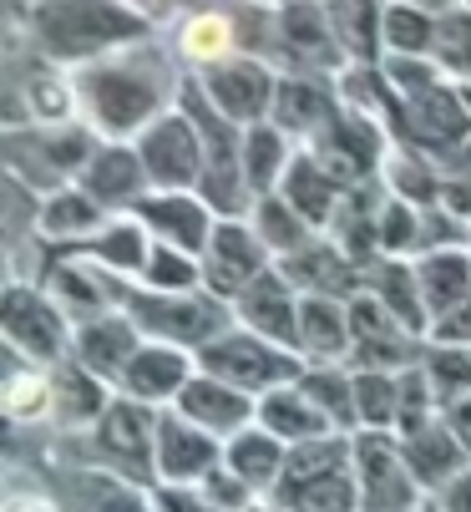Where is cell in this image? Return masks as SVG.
Masks as SVG:
<instances>
[{"mask_svg":"<svg viewBox=\"0 0 471 512\" xmlns=\"http://www.w3.org/2000/svg\"><path fill=\"white\" fill-rule=\"evenodd\" d=\"M178 61L147 41H132L122 51H107L87 66H71V87H76V117L92 122L102 137L132 142L147 122H157L168 107L183 97Z\"/></svg>","mask_w":471,"mask_h":512,"instance_id":"6da1fadb","label":"cell"},{"mask_svg":"<svg viewBox=\"0 0 471 512\" xmlns=\"http://www.w3.org/2000/svg\"><path fill=\"white\" fill-rule=\"evenodd\" d=\"M26 21L36 51L56 66H87L152 36V16L137 0H36Z\"/></svg>","mask_w":471,"mask_h":512,"instance_id":"7a4b0ae2","label":"cell"},{"mask_svg":"<svg viewBox=\"0 0 471 512\" xmlns=\"http://www.w3.org/2000/svg\"><path fill=\"white\" fill-rule=\"evenodd\" d=\"M97 148H102V132L82 117L31 122V127L6 132V168H11V178H21L26 188H36L46 198L82 178V168L92 163Z\"/></svg>","mask_w":471,"mask_h":512,"instance_id":"3957f363","label":"cell"},{"mask_svg":"<svg viewBox=\"0 0 471 512\" xmlns=\"http://www.w3.org/2000/svg\"><path fill=\"white\" fill-rule=\"evenodd\" d=\"M122 305L142 325L147 340H168V345H183L193 355L233 325V305L218 300L208 284L203 289H147V284L132 279Z\"/></svg>","mask_w":471,"mask_h":512,"instance_id":"277c9868","label":"cell"},{"mask_svg":"<svg viewBox=\"0 0 471 512\" xmlns=\"http://www.w3.org/2000/svg\"><path fill=\"white\" fill-rule=\"evenodd\" d=\"M304 365H309V360H304L299 350H289V345H279V340H269V335H254V330H244L239 320H233L223 335H213V340L198 350V371L223 376V381L244 386V391H254V396L299 381Z\"/></svg>","mask_w":471,"mask_h":512,"instance_id":"5b68a950","label":"cell"},{"mask_svg":"<svg viewBox=\"0 0 471 512\" xmlns=\"http://www.w3.org/2000/svg\"><path fill=\"white\" fill-rule=\"evenodd\" d=\"M350 462L360 482V512H416L426 502V487L416 482L406 462L401 431H390V426L350 431Z\"/></svg>","mask_w":471,"mask_h":512,"instance_id":"8992f818","label":"cell"},{"mask_svg":"<svg viewBox=\"0 0 471 512\" xmlns=\"http://www.w3.org/2000/svg\"><path fill=\"white\" fill-rule=\"evenodd\" d=\"M0 335H6L11 360L56 365V360L71 355V335H76V325L61 315V305L41 289V279H21V274H11L6 295H0Z\"/></svg>","mask_w":471,"mask_h":512,"instance_id":"52a82bcc","label":"cell"},{"mask_svg":"<svg viewBox=\"0 0 471 512\" xmlns=\"http://www.w3.org/2000/svg\"><path fill=\"white\" fill-rule=\"evenodd\" d=\"M390 137L411 142V148L431 153L436 163L471 153V97L456 77L426 87L421 97H401L396 117H390Z\"/></svg>","mask_w":471,"mask_h":512,"instance_id":"ba28073f","label":"cell"},{"mask_svg":"<svg viewBox=\"0 0 471 512\" xmlns=\"http://www.w3.org/2000/svg\"><path fill=\"white\" fill-rule=\"evenodd\" d=\"M41 289L61 305V315L71 325H87L107 310H122V295L127 284L122 274H112L107 264H97L87 249H46V264L36 269Z\"/></svg>","mask_w":471,"mask_h":512,"instance_id":"9c48e42d","label":"cell"},{"mask_svg":"<svg viewBox=\"0 0 471 512\" xmlns=\"http://www.w3.org/2000/svg\"><path fill=\"white\" fill-rule=\"evenodd\" d=\"M390 142H396V137H390V127H385L380 117H365V112H355V107L340 102V112H335L320 132H314L304 148L320 158L345 188H355V183L380 178Z\"/></svg>","mask_w":471,"mask_h":512,"instance_id":"30bf717a","label":"cell"},{"mask_svg":"<svg viewBox=\"0 0 471 512\" xmlns=\"http://www.w3.org/2000/svg\"><path fill=\"white\" fill-rule=\"evenodd\" d=\"M157 411L137 396H112V406L102 411V421L92 426V442L102 452V467L132 477V482H157Z\"/></svg>","mask_w":471,"mask_h":512,"instance_id":"8fae6325","label":"cell"},{"mask_svg":"<svg viewBox=\"0 0 471 512\" xmlns=\"http://www.w3.org/2000/svg\"><path fill=\"white\" fill-rule=\"evenodd\" d=\"M274 56L284 61V71H320V77H340L350 66L325 0H284L274 11Z\"/></svg>","mask_w":471,"mask_h":512,"instance_id":"7c38bea8","label":"cell"},{"mask_svg":"<svg viewBox=\"0 0 471 512\" xmlns=\"http://www.w3.org/2000/svg\"><path fill=\"white\" fill-rule=\"evenodd\" d=\"M193 77H198V87L208 92V102H213L223 117H233L239 127L264 122V117L274 112L279 71H274V61L259 56V51H239V56H228V61H218V66L193 71Z\"/></svg>","mask_w":471,"mask_h":512,"instance_id":"4fadbf2b","label":"cell"},{"mask_svg":"<svg viewBox=\"0 0 471 512\" xmlns=\"http://www.w3.org/2000/svg\"><path fill=\"white\" fill-rule=\"evenodd\" d=\"M132 142H137V153L147 163L152 188H198L203 183V132L183 107H168Z\"/></svg>","mask_w":471,"mask_h":512,"instance_id":"5bb4252c","label":"cell"},{"mask_svg":"<svg viewBox=\"0 0 471 512\" xmlns=\"http://www.w3.org/2000/svg\"><path fill=\"white\" fill-rule=\"evenodd\" d=\"M274 264V249L259 239V229L249 224V213L244 218H218V229L203 249V284L213 289L218 300H239L244 289Z\"/></svg>","mask_w":471,"mask_h":512,"instance_id":"9a60e30c","label":"cell"},{"mask_svg":"<svg viewBox=\"0 0 471 512\" xmlns=\"http://www.w3.org/2000/svg\"><path fill=\"white\" fill-rule=\"evenodd\" d=\"M157 487H198L218 462H223V442L198 426L193 416H183L178 406L157 411Z\"/></svg>","mask_w":471,"mask_h":512,"instance_id":"2e32d148","label":"cell"},{"mask_svg":"<svg viewBox=\"0 0 471 512\" xmlns=\"http://www.w3.org/2000/svg\"><path fill=\"white\" fill-rule=\"evenodd\" d=\"M132 213L152 229L157 244L188 249V254H198V259H203V249H208V239H213V229H218V218H223L198 188H152Z\"/></svg>","mask_w":471,"mask_h":512,"instance_id":"e0dca14e","label":"cell"},{"mask_svg":"<svg viewBox=\"0 0 471 512\" xmlns=\"http://www.w3.org/2000/svg\"><path fill=\"white\" fill-rule=\"evenodd\" d=\"M299 300H304L299 284L279 264H269L244 295L233 300V320H239L244 330H254V335H269V340L299 350Z\"/></svg>","mask_w":471,"mask_h":512,"instance_id":"ac0fdd59","label":"cell"},{"mask_svg":"<svg viewBox=\"0 0 471 512\" xmlns=\"http://www.w3.org/2000/svg\"><path fill=\"white\" fill-rule=\"evenodd\" d=\"M76 183H82L107 213H132L152 193V178H147L137 142H117V137H102V148L92 153V163L82 168Z\"/></svg>","mask_w":471,"mask_h":512,"instance_id":"d6986e66","label":"cell"},{"mask_svg":"<svg viewBox=\"0 0 471 512\" xmlns=\"http://www.w3.org/2000/svg\"><path fill=\"white\" fill-rule=\"evenodd\" d=\"M198 371V355L183 350V345H168V340H142L137 355L127 360V371L117 381L122 396H137L147 406H173L178 391L193 381Z\"/></svg>","mask_w":471,"mask_h":512,"instance_id":"ffe728a7","label":"cell"},{"mask_svg":"<svg viewBox=\"0 0 471 512\" xmlns=\"http://www.w3.org/2000/svg\"><path fill=\"white\" fill-rule=\"evenodd\" d=\"M183 416H193L198 426H208L218 442H228V436H239L244 426L259 421V396L244 391V386H233L223 376H208V371H193V381L178 391L173 401Z\"/></svg>","mask_w":471,"mask_h":512,"instance_id":"44dd1931","label":"cell"},{"mask_svg":"<svg viewBox=\"0 0 471 512\" xmlns=\"http://www.w3.org/2000/svg\"><path fill=\"white\" fill-rule=\"evenodd\" d=\"M274 264L299 284V295H340V300H350V295L365 289V269L330 234H314L304 249H294V254H284Z\"/></svg>","mask_w":471,"mask_h":512,"instance_id":"7402d4cb","label":"cell"},{"mask_svg":"<svg viewBox=\"0 0 471 512\" xmlns=\"http://www.w3.org/2000/svg\"><path fill=\"white\" fill-rule=\"evenodd\" d=\"M107 218L112 213L82 183H66L36 203V239H41V249H87Z\"/></svg>","mask_w":471,"mask_h":512,"instance_id":"603a6c76","label":"cell"},{"mask_svg":"<svg viewBox=\"0 0 471 512\" xmlns=\"http://www.w3.org/2000/svg\"><path fill=\"white\" fill-rule=\"evenodd\" d=\"M335 112H340L335 77H320V71H279V92H274V112L269 117L294 142H309Z\"/></svg>","mask_w":471,"mask_h":512,"instance_id":"cb8c5ba5","label":"cell"},{"mask_svg":"<svg viewBox=\"0 0 471 512\" xmlns=\"http://www.w3.org/2000/svg\"><path fill=\"white\" fill-rule=\"evenodd\" d=\"M147 335H142V325L127 315V305L122 310H107V315H97V320H87V325H76V335H71V355L87 365V371H97L102 381H122V371H127V360L137 355V345H142Z\"/></svg>","mask_w":471,"mask_h":512,"instance_id":"d4e9b609","label":"cell"},{"mask_svg":"<svg viewBox=\"0 0 471 512\" xmlns=\"http://www.w3.org/2000/svg\"><path fill=\"white\" fill-rule=\"evenodd\" d=\"M350 300L340 295H304L299 300V355L309 365H350Z\"/></svg>","mask_w":471,"mask_h":512,"instance_id":"484cf974","label":"cell"},{"mask_svg":"<svg viewBox=\"0 0 471 512\" xmlns=\"http://www.w3.org/2000/svg\"><path fill=\"white\" fill-rule=\"evenodd\" d=\"M112 396H117V386L102 381L97 371H87L76 355L51 365V421H61L71 431L76 426H97L102 411L112 406Z\"/></svg>","mask_w":471,"mask_h":512,"instance_id":"4316f807","label":"cell"},{"mask_svg":"<svg viewBox=\"0 0 471 512\" xmlns=\"http://www.w3.org/2000/svg\"><path fill=\"white\" fill-rule=\"evenodd\" d=\"M401 442H406V462H411L416 482L426 487V497H436L446 482H456V477L471 467V452H466L461 436L451 431V421H446V416H436L431 426H421V431L401 436Z\"/></svg>","mask_w":471,"mask_h":512,"instance_id":"83f0119b","label":"cell"},{"mask_svg":"<svg viewBox=\"0 0 471 512\" xmlns=\"http://www.w3.org/2000/svg\"><path fill=\"white\" fill-rule=\"evenodd\" d=\"M411 264H416V279H421V300L431 310V325L471 295V239L421 249V254H411Z\"/></svg>","mask_w":471,"mask_h":512,"instance_id":"f1b7e54d","label":"cell"},{"mask_svg":"<svg viewBox=\"0 0 471 512\" xmlns=\"http://www.w3.org/2000/svg\"><path fill=\"white\" fill-rule=\"evenodd\" d=\"M279 193L309 218L314 229L325 234V229H330V218H335V208H340V198H345V183H340V178H335V173H330V168L299 142L294 158H289V168H284Z\"/></svg>","mask_w":471,"mask_h":512,"instance_id":"f546056e","label":"cell"},{"mask_svg":"<svg viewBox=\"0 0 471 512\" xmlns=\"http://www.w3.org/2000/svg\"><path fill=\"white\" fill-rule=\"evenodd\" d=\"M269 502L289 507V512H360V482H355V462H335L314 477H294L279 482L269 492Z\"/></svg>","mask_w":471,"mask_h":512,"instance_id":"4dcf8cb0","label":"cell"},{"mask_svg":"<svg viewBox=\"0 0 471 512\" xmlns=\"http://www.w3.org/2000/svg\"><path fill=\"white\" fill-rule=\"evenodd\" d=\"M259 421H264L274 436H284L289 447H294V442H314V436L340 431V426H335V416H330L320 401H314L299 381L264 391V396H259Z\"/></svg>","mask_w":471,"mask_h":512,"instance_id":"1f68e13d","label":"cell"},{"mask_svg":"<svg viewBox=\"0 0 471 512\" xmlns=\"http://www.w3.org/2000/svg\"><path fill=\"white\" fill-rule=\"evenodd\" d=\"M365 289L390 310V315H401L416 335H431V310L421 300V279H416V264L411 254H385L365 269Z\"/></svg>","mask_w":471,"mask_h":512,"instance_id":"d6a6232c","label":"cell"},{"mask_svg":"<svg viewBox=\"0 0 471 512\" xmlns=\"http://www.w3.org/2000/svg\"><path fill=\"white\" fill-rule=\"evenodd\" d=\"M223 462L239 472L259 497H269L279 472H284V462H289V442L274 436L264 421H254V426H244L239 436H228V442H223Z\"/></svg>","mask_w":471,"mask_h":512,"instance_id":"836d02e7","label":"cell"},{"mask_svg":"<svg viewBox=\"0 0 471 512\" xmlns=\"http://www.w3.org/2000/svg\"><path fill=\"white\" fill-rule=\"evenodd\" d=\"M178 56L203 71V66H218L228 56H239L244 51V21L239 16H228V11H193L183 26H178Z\"/></svg>","mask_w":471,"mask_h":512,"instance_id":"e575fe53","label":"cell"},{"mask_svg":"<svg viewBox=\"0 0 471 512\" xmlns=\"http://www.w3.org/2000/svg\"><path fill=\"white\" fill-rule=\"evenodd\" d=\"M335 41L345 61H380L385 56V0H325Z\"/></svg>","mask_w":471,"mask_h":512,"instance_id":"d590c367","label":"cell"},{"mask_svg":"<svg viewBox=\"0 0 471 512\" xmlns=\"http://www.w3.org/2000/svg\"><path fill=\"white\" fill-rule=\"evenodd\" d=\"M152 229L142 224L137 213H112L107 224L97 229V239L87 244V254L97 259V264H107L112 274H122V279H137L142 274V264H147V254H152Z\"/></svg>","mask_w":471,"mask_h":512,"instance_id":"8d00e7d4","label":"cell"},{"mask_svg":"<svg viewBox=\"0 0 471 512\" xmlns=\"http://www.w3.org/2000/svg\"><path fill=\"white\" fill-rule=\"evenodd\" d=\"M294 148H299V142H294L274 117L244 127V178H249L254 198H259V193H274V188L284 183V168H289Z\"/></svg>","mask_w":471,"mask_h":512,"instance_id":"74e56055","label":"cell"},{"mask_svg":"<svg viewBox=\"0 0 471 512\" xmlns=\"http://www.w3.org/2000/svg\"><path fill=\"white\" fill-rule=\"evenodd\" d=\"M249 224L259 229V239L274 249V259H284V254H294V249H304L314 234H320V229H314L309 224V218L274 188V193H259L254 198V208H249Z\"/></svg>","mask_w":471,"mask_h":512,"instance_id":"f35d334b","label":"cell"},{"mask_svg":"<svg viewBox=\"0 0 471 512\" xmlns=\"http://www.w3.org/2000/svg\"><path fill=\"white\" fill-rule=\"evenodd\" d=\"M441 16L426 11L421 0H385V56H436Z\"/></svg>","mask_w":471,"mask_h":512,"instance_id":"ab89813d","label":"cell"},{"mask_svg":"<svg viewBox=\"0 0 471 512\" xmlns=\"http://www.w3.org/2000/svg\"><path fill=\"white\" fill-rule=\"evenodd\" d=\"M421 371L441 401V411H451L456 401L471 396V345H451V340H426L421 350Z\"/></svg>","mask_w":471,"mask_h":512,"instance_id":"60d3db41","label":"cell"},{"mask_svg":"<svg viewBox=\"0 0 471 512\" xmlns=\"http://www.w3.org/2000/svg\"><path fill=\"white\" fill-rule=\"evenodd\" d=\"M0 406H6L11 426H31V421H51V365H31L21 360L16 371L0 386Z\"/></svg>","mask_w":471,"mask_h":512,"instance_id":"b9f144b4","label":"cell"},{"mask_svg":"<svg viewBox=\"0 0 471 512\" xmlns=\"http://www.w3.org/2000/svg\"><path fill=\"white\" fill-rule=\"evenodd\" d=\"M350 371H355V416H360V426H390L396 431L401 371H385V365H350Z\"/></svg>","mask_w":471,"mask_h":512,"instance_id":"7bdbcfd3","label":"cell"},{"mask_svg":"<svg viewBox=\"0 0 471 512\" xmlns=\"http://www.w3.org/2000/svg\"><path fill=\"white\" fill-rule=\"evenodd\" d=\"M299 386L335 416L340 431H360V416H355V371H350V365H304Z\"/></svg>","mask_w":471,"mask_h":512,"instance_id":"ee69618b","label":"cell"},{"mask_svg":"<svg viewBox=\"0 0 471 512\" xmlns=\"http://www.w3.org/2000/svg\"><path fill=\"white\" fill-rule=\"evenodd\" d=\"M137 284H147V289H203V259L188 254V249H173V244H152Z\"/></svg>","mask_w":471,"mask_h":512,"instance_id":"f6af8a7d","label":"cell"},{"mask_svg":"<svg viewBox=\"0 0 471 512\" xmlns=\"http://www.w3.org/2000/svg\"><path fill=\"white\" fill-rule=\"evenodd\" d=\"M421 229H426V208L411 198L385 193L380 208V249L385 254H421Z\"/></svg>","mask_w":471,"mask_h":512,"instance_id":"bcb514c9","label":"cell"},{"mask_svg":"<svg viewBox=\"0 0 471 512\" xmlns=\"http://www.w3.org/2000/svg\"><path fill=\"white\" fill-rule=\"evenodd\" d=\"M436 61L451 71L456 82H471V6H451V11L441 16Z\"/></svg>","mask_w":471,"mask_h":512,"instance_id":"7dc6e473","label":"cell"},{"mask_svg":"<svg viewBox=\"0 0 471 512\" xmlns=\"http://www.w3.org/2000/svg\"><path fill=\"white\" fill-rule=\"evenodd\" d=\"M198 492H203V502L218 507V512H249V507L259 502V492H254L239 472H233L228 462H218V467L198 482Z\"/></svg>","mask_w":471,"mask_h":512,"instance_id":"c3c4849f","label":"cell"},{"mask_svg":"<svg viewBox=\"0 0 471 512\" xmlns=\"http://www.w3.org/2000/svg\"><path fill=\"white\" fill-rule=\"evenodd\" d=\"M441 203L461 218V224H471V158L456 168V173H446V188H441Z\"/></svg>","mask_w":471,"mask_h":512,"instance_id":"681fc988","label":"cell"},{"mask_svg":"<svg viewBox=\"0 0 471 512\" xmlns=\"http://www.w3.org/2000/svg\"><path fill=\"white\" fill-rule=\"evenodd\" d=\"M426 340H451V345H471V295L456 305V310H446L436 325H431V335Z\"/></svg>","mask_w":471,"mask_h":512,"instance_id":"f907efd6","label":"cell"},{"mask_svg":"<svg viewBox=\"0 0 471 512\" xmlns=\"http://www.w3.org/2000/svg\"><path fill=\"white\" fill-rule=\"evenodd\" d=\"M431 502H436L441 512H471V467H466L456 482H446V487H441Z\"/></svg>","mask_w":471,"mask_h":512,"instance_id":"816d5d0a","label":"cell"},{"mask_svg":"<svg viewBox=\"0 0 471 512\" xmlns=\"http://www.w3.org/2000/svg\"><path fill=\"white\" fill-rule=\"evenodd\" d=\"M0 512H61V502L46 497V492H11L0 502Z\"/></svg>","mask_w":471,"mask_h":512,"instance_id":"f5cc1de1","label":"cell"},{"mask_svg":"<svg viewBox=\"0 0 471 512\" xmlns=\"http://www.w3.org/2000/svg\"><path fill=\"white\" fill-rule=\"evenodd\" d=\"M446 421H451V431L461 436V442H466V452H471V396H466V401H456V406L446 411Z\"/></svg>","mask_w":471,"mask_h":512,"instance_id":"db71d44e","label":"cell"},{"mask_svg":"<svg viewBox=\"0 0 471 512\" xmlns=\"http://www.w3.org/2000/svg\"><path fill=\"white\" fill-rule=\"evenodd\" d=\"M137 6H142L147 16H157V11H168V6H178V0H137Z\"/></svg>","mask_w":471,"mask_h":512,"instance_id":"11a10c76","label":"cell"},{"mask_svg":"<svg viewBox=\"0 0 471 512\" xmlns=\"http://www.w3.org/2000/svg\"><path fill=\"white\" fill-rule=\"evenodd\" d=\"M249 512H289V507H279V502H269V497H259V502H254Z\"/></svg>","mask_w":471,"mask_h":512,"instance_id":"9f6ffc18","label":"cell"},{"mask_svg":"<svg viewBox=\"0 0 471 512\" xmlns=\"http://www.w3.org/2000/svg\"><path fill=\"white\" fill-rule=\"evenodd\" d=\"M249 6H284V0H249Z\"/></svg>","mask_w":471,"mask_h":512,"instance_id":"6f0895ef","label":"cell"}]
</instances>
